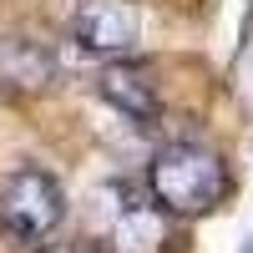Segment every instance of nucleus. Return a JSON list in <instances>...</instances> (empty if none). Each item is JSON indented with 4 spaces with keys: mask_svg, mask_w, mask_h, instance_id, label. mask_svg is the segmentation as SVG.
Masks as SVG:
<instances>
[{
    "mask_svg": "<svg viewBox=\"0 0 253 253\" xmlns=\"http://www.w3.org/2000/svg\"><path fill=\"white\" fill-rule=\"evenodd\" d=\"M147 193L167 218H203L228 198V162L203 142H167L147 167Z\"/></svg>",
    "mask_w": 253,
    "mask_h": 253,
    "instance_id": "f257e3e1",
    "label": "nucleus"
},
{
    "mask_svg": "<svg viewBox=\"0 0 253 253\" xmlns=\"http://www.w3.org/2000/svg\"><path fill=\"white\" fill-rule=\"evenodd\" d=\"M66 218V193L46 167H15L0 177V228L15 243H46Z\"/></svg>",
    "mask_w": 253,
    "mask_h": 253,
    "instance_id": "f03ea898",
    "label": "nucleus"
},
{
    "mask_svg": "<svg viewBox=\"0 0 253 253\" xmlns=\"http://www.w3.org/2000/svg\"><path fill=\"white\" fill-rule=\"evenodd\" d=\"M107 228H101V243L107 253H167L172 243V228H167V213L142 198L137 187H107Z\"/></svg>",
    "mask_w": 253,
    "mask_h": 253,
    "instance_id": "7ed1b4c3",
    "label": "nucleus"
},
{
    "mask_svg": "<svg viewBox=\"0 0 253 253\" xmlns=\"http://www.w3.org/2000/svg\"><path fill=\"white\" fill-rule=\"evenodd\" d=\"M71 41L86 56H107V66L126 61L142 41V10L132 0H81L71 15Z\"/></svg>",
    "mask_w": 253,
    "mask_h": 253,
    "instance_id": "20e7f679",
    "label": "nucleus"
},
{
    "mask_svg": "<svg viewBox=\"0 0 253 253\" xmlns=\"http://www.w3.org/2000/svg\"><path fill=\"white\" fill-rule=\"evenodd\" d=\"M56 51L36 36H0V91L36 96L56 86Z\"/></svg>",
    "mask_w": 253,
    "mask_h": 253,
    "instance_id": "39448f33",
    "label": "nucleus"
},
{
    "mask_svg": "<svg viewBox=\"0 0 253 253\" xmlns=\"http://www.w3.org/2000/svg\"><path fill=\"white\" fill-rule=\"evenodd\" d=\"M101 96H107L122 117H132L142 126L162 117L157 81L147 76V66H137V61H112V66H101Z\"/></svg>",
    "mask_w": 253,
    "mask_h": 253,
    "instance_id": "423d86ee",
    "label": "nucleus"
},
{
    "mask_svg": "<svg viewBox=\"0 0 253 253\" xmlns=\"http://www.w3.org/2000/svg\"><path fill=\"white\" fill-rule=\"evenodd\" d=\"M41 253H76V248H41Z\"/></svg>",
    "mask_w": 253,
    "mask_h": 253,
    "instance_id": "0eeeda50",
    "label": "nucleus"
}]
</instances>
